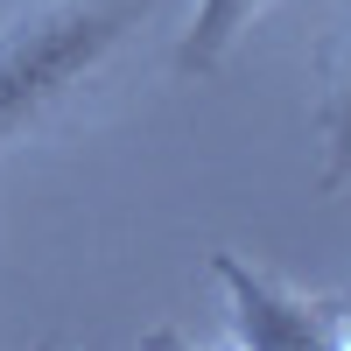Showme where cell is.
<instances>
[{"instance_id": "277c9868", "label": "cell", "mask_w": 351, "mask_h": 351, "mask_svg": "<svg viewBox=\"0 0 351 351\" xmlns=\"http://www.w3.org/2000/svg\"><path fill=\"white\" fill-rule=\"evenodd\" d=\"M351 183V49L337 56L330 106H324V190Z\"/></svg>"}, {"instance_id": "7a4b0ae2", "label": "cell", "mask_w": 351, "mask_h": 351, "mask_svg": "<svg viewBox=\"0 0 351 351\" xmlns=\"http://www.w3.org/2000/svg\"><path fill=\"white\" fill-rule=\"evenodd\" d=\"M211 281L225 288V337L239 351H351V295H302L239 253H211Z\"/></svg>"}, {"instance_id": "6da1fadb", "label": "cell", "mask_w": 351, "mask_h": 351, "mask_svg": "<svg viewBox=\"0 0 351 351\" xmlns=\"http://www.w3.org/2000/svg\"><path fill=\"white\" fill-rule=\"evenodd\" d=\"M134 8H49L36 21L0 28V148L36 141L106 77L127 43Z\"/></svg>"}, {"instance_id": "3957f363", "label": "cell", "mask_w": 351, "mask_h": 351, "mask_svg": "<svg viewBox=\"0 0 351 351\" xmlns=\"http://www.w3.org/2000/svg\"><path fill=\"white\" fill-rule=\"evenodd\" d=\"M274 8L281 0H190V28L176 36V71L183 77H218L232 64V49H239Z\"/></svg>"}]
</instances>
